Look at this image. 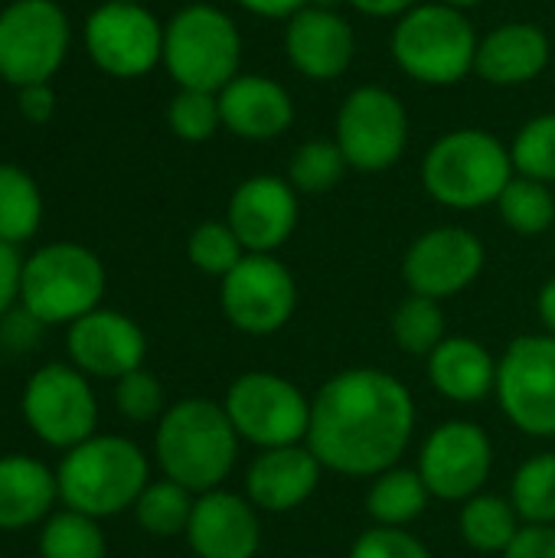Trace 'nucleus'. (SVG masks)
Returning a JSON list of instances; mask_svg holds the SVG:
<instances>
[{
    "instance_id": "nucleus-13",
    "label": "nucleus",
    "mask_w": 555,
    "mask_h": 558,
    "mask_svg": "<svg viewBox=\"0 0 555 558\" xmlns=\"http://www.w3.org/2000/svg\"><path fill=\"white\" fill-rule=\"evenodd\" d=\"M23 415L33 435L52 448H75L92 438L98 405L88 379L75 366L49 363L23 389Z\"/></svg>"
},
{
    "instance_id": "nucleus-6",
    "label": "nucleus",
    "mask_w": 555,
    "mask_h": 558,
    "mask_svg": "<svg viewBox=\"0 0 555 558\" xmlns=\"http://www.w3.org/2000/svg\"><path fill=\"white\" fill-rule=\"evenodd\" d=\"M242 62V36L229 13L209 3L180 10L164 29V65L180 88L222 92Z\"/></svg>"
},
{
    "instance_id": "nucleus-24",
    "label": "nucleus",
    "mask_w": 555,
    "mask_h": 558,
    "mask_svg": "<svg viewBox=\"0 0 555 558\" xmlns=\"http://www.w3.org/2000/svg\"><path fill=\"white\" fill-rule=\"evenodd\" d=\"M429 379L445 399L474 405L497 389V360L471 337H445L429 356Z\"/></svg>"
},
{
    "instance_id": "nucleus-29",
    "label": "nucleus",
    "mask_w": 555,
    "mask_h": 558,
    "mask_svg": "<svg viewBox=\"0 0 555 558\" xmlns=\"http://www.w3.org/2000/svg\"><path fill=\"white\" fill-rule=\"evenodd\" d=\"M193 507H196L193 494L164 477V481L144 487V494L134 504V517L144 533H150L157 539H173V536L186 533Z\"/></svg>"
},
{
    "instance_id": "nucleus-40",
    "label": "nucleus",
    "mask_w": 555,
    "mask_h": 558,
    "mask_svg": "<svg viewBox=\"0 0 555 558\" xmlns=\"http://www.w3.org/2000/svg\"><path fill=\"white\" fill-rule=\"evenodd\" d=\"M504 558H555V526H523Z\"/></svg>"
},
{
    "instance_id": "nucleus-18",
    "label": "nucleus",
    "mask_w": 555,
    "mask_h": 558,
    "mask_svg": "<svg viewBox=\"0 0 555 558\" xmlns=\"http://www.w3.org/2000/svg\"><path fill=\"white\" fill-rule=\"evenodd\" d=\"M69 356L79 373L98 379H121L141 369L147 340L144 330L118 311H92L69 327Z\"/></svg>"
},
{
    "instance_id": "nucleus-4",
    "label": "nucleus",
    "mask_w": 555,
    "mask_h": 558,
    "mask_svg": "<svg viewBox=\"0 0 555 558\" xmlns=\"http://www.w3.org/2000/svg\"><path fill=\"white\" fill-rule=\"evenodd\" d=\"M514 173L510 147L481 128L448 131L429 147L422 163L429 196L451 209H481L497 203Z\"/></svg>"
},
{
    "instance_id": "nucleus-23",
    "label": "nucleus",
    "mask_w": 555,
    "mask_h": 558,
    "mask_svg": "<svg viewBox=\"0 0 555 558\" xmlns=\"http://www.w3.org/2000/svg\"><path fill=\"white\" fill-rule=\"evenodd\" d=\"M550 36L533 23H504L478 43L474 72L491 85H523L546 72Z\"/></svg>"
},
{
    "instance_id": "nucleus-46",
    "label": "nucleus",
    "mask_w": 555,
    "mask_h": 558,
    "mask_svg": "<svg viewBox=\"0 0 555 558\" xmlns=\"http://www.w3.org/2000/svg\"><path fill=\"white\" fill-rule=\"evenodd\" d=\"M536 307H540V320H543L546 333H553V337H555V278H553V281H546V284H543V291H540V301H536Z\"/></svg>"
},
{
    "instance_id": "nucleus-35",
    "label": "nucleus",
    "mask_w": 555,
    "mask_h": 558,
    "mask_svg": "<svg viewBox=\"0 0 555 558\" xmlns=\"http://www.w3.org/2000/svg\"><path fill=\"white\" fill-rule=\"evenodd\" d=\"M510 157L520 177L555 183V114H540L527 121L514 137Z\"/></svg>"
},
{
    "instance_id": "nucleus-19",
    "label": "nucleus",
    "mask_w": 555,
    "mask_h": 558,
    "mask_svg": "<svg viewBox=\"0 0 555 558\" xmlns=\"http://www.w3.org/2000/svg\"><path fill=\"white\" fill-rule=\"evenodd\" d=\"M186 539L200 558H255L262 546L258 510L249 497L229 490L200 494L186 526Z\"/></svg>"
},
{
    "instance_id": "nucleus-26",
    "label": "nucleus",
    "mask_w": 555,
    "mask_h": 558,
    "mask_svg": "<svg viewBox=\"0 0 555 558\" xmlns=\"http://www.w3.org/2000/svg\"><path fill=\"white\" fill-rule=\"evenodd\" d=\"M429 487L419 471L409 468H389L373 477L366 494V513L376 520V526H399L406 530L429 510Z\"/></svg>"
},
{
    "instance_id": "nucleus-11",
    "label": "nucleus",
    "mask_w": 555,
    "mask_h": 558,
    "mask_svg": "<svg viewBox=\"0 0 555 558\" xmlns=\"http://www.w3.org/2000/svg\"><path fill=\"white\" fill-rule=\"evenodd\" d=\"M69 23L52 0H16L0 13V78L39 85L65 59Z\"/></svg>"
},
{
    "instance_id": "nucleus-7",
    "label": "nucleus",
    "mask_w": 555,
    "mask_h": 558,
    "mask_svg": "<svg viewBox=\"0 0 555 558\" xmlns=\"http://www.w3.org/2000/svg\"><path fill=\"white\" fill-rule=\"evenodd\" d=\"M105 268L95 252L75 242H56L23 262L20 301L39 324H75L98 311Z\"/></svg>"
},
{
    "instance_id": "nucleus-28",
    "label": "nucleus",
    "mask_w": 555,
    "mask_h": 558,
    "mask_svg": "<svg viewBox=\"0 0 555 558\" xmlns=\"http://www.w3.org/2000/svg\"><path fill=\"white\" fill-rule=\"evenodd\" d=\"M43 196L33 177L13 163H0V242L20 245L36 235Z\"/></svg>"
},
{
    "instance_id": "nucleus-21",
    "label": "nucleus",
    "mask_w": 555,
    "mask_h": 558,
    "mask_svg": "<svg viewBox=\"0 0 555 558\" xmlns=\"http://www.w3.org/2000/svg\"><path fill=\"white\" fill-rule=\"evenodd\" d=\"M321 471L324 468L307 445L268 448L245 474V497L258 513H291L314 497Z\"/></svg>"
},
{
    "instance_id": "nucleus-20",
    "label": "nucleus",
    "mask_w": 555,
    "mask_h": 558,
    "mask_svg": "<svg viewBox=\"0 0 555 558\" xmlns=\"http://www.w3.org/2000/svg\"><path fill=\"white\" fill-rule=\"evenodd\" d=\"M285 52L301 75L314 82H334L350 69L357 36L353 26L330 7H304L288 20Z\"/></svg>"
},
{
    "instance_id": "nucleus-42",
    "label": "nucleus",
    "mask_w": 555,
    "mask_h": 558,
    "mask_svg": "<svg viewBox=\"0 0 555 558\" xmlns=\"http://www.w3.org/2000/svg\"><path fill=\"white\" fill-rule=\"evenodd\" d=\"M39 327H46V324H39L26 307H20V311H13V314L3 317V340L13 350H29V343L36 340Z\"/></svg>"
},
{
    "instance_id": "nucleus-16",
    "label": "nucleus",
    "mask_w": 555,
    "mask_h": 558,
    "mask_svg": "<svg viewBox=\"0 0 555 558\" xmlns=\"http://www.w3.org/2000/svg\"><path fill=\"white\" fill-rule=\"evenodd\" d=\"M481 268L484 242L461 226H438L419 235L402 258V278L409 291L432 301L461 294L468 284L478 281Z\"/></svg>"
},
{
    "instance_id": "nucleus-30",
    "label": "nucleus",
    "mask_w": 555,
    "mask_h": 558,
    "mask_svg": "<svg viewBox=\"0 0 555 558\" xmlns=\"http://www.w3.org/2000/svg\"><path fill=\"white\" fill-rule=\"evenodd\" d=\"M510 504L523 526H555V454H536L514 474Z\"/></svg>"
},
{
    "instance_id": "nucleus-39",
    "label": "nucleus",
    "mask_w": 555,
    "mask_h": 558,
    "mask_svg": "<svg viewBox=\"0 0 555 558\" xmlns=\"http://www.w3.org/2000/svg\"><path fill=\"white\" fill-rule=\"evenodd\" d=\"M350 558H432V553L399 526H373L353 543Z\"/></svg>"
},
{
    "instance_id": "nucleus-45",
    "label": "nucleus",
    "mask_w": 555,
    "mask_h": 558,
    "mask_svg": "<svg viewBox=\"0 0 555 558\" xmlns=\"http://www.w3.org/2000/svg\"><path fill=\"white\" fill-rule=\"evenodd\" d=\"M350 3L366 16H402L412 7H419V0H350Z\"/></svg>"
},
{
    "instance_id": "nucleus-1",
    "label": "nucleus",
    "mask_w": 555,
    "mask_h": 558,
    "mask_svg": "<svg viewBox=\"0 0 555 558\" xmlns=\"http://www.w3.org/2000/svg\"><path fill=\"white\" fill-rule=\"evenodd\" d=\"M415 435L412 392L386 369H343L311 399L307 448L321 468L376 477L399 464Z\"/></svg>"
},
{
    "instance_id": "nucleus-43",
    "label": "nucleus",
    "mask_w": 555,
    "mask_h": 558,
    "mask_svg": "<svg viewBox=\"0 0 555 558\" xmlns=\"http://www.w3.org/2000/svg\"><path fill=\"white\" fill-rule=\"evenodd\" d=\"M52 108H56V95H52V88H49L46 82H39V85H23V88H20V111H23L33 124L49 121Z\"/></svg>"
},
{
    "instance_id": "nucleus-15",
    "label": "nucleus",
    "mask_w": 555,
    "mask_h": 558,
    "mask_svg": "<svg viewBox=\"0 0 555 558\" xmlns=\"http://www.w3.org/2000/svg\"><path fill=\"white\" fill-rule=\"evenodd\" d=\"M494 471V445L474 422L438 425L419 454V474L432 497L464 504L478 497Z\"/></svg>"
},
{
    "instance_id": "nucleus-25",
    "label": "nucleus",
    "mask_w": 555,
    "mask_h": 558,
    "mask_svg": "<svg viewBox=\"0 0 555 558\" xmlns=\"http://www.w3.org/2000/svg\"><path fill=\"white\" fill-rule=\"evenodd\" d=\"M59 497L56 474L33 458H0V530H26L39 523Z\"/></svg>"
},
{
    "instance_id": "nucleus-5",
    "label": "nucleus",
    "mask_w": 555,
    "mask_h": 558,
    "mask_svg": "<svg viewBox=\"0 0 555 558\" xmlns=\"http://www.w3.org/2000/svg\"><path fill=\"white\" fill-rule=\"evenodd\" d=\"M478 33L464 10L448 3H419L393 29L396 65L422 85H455L474 72Z\"/></svg>"
},
{
    "instance_id": "nucleus-9",
    "label": "nucleus",
    "mask_w": 555,
    "mask_h": 558,
    "mask_svg": "<svg viewBox=\"0 0 555 558\" xmlns=\"http://www.w3.org/2000/svg\"><path fill=\"white\" fill-rule=\"evenodd\" d=\"M497 399L504 415L533 438H555V337H517L497 363Z\"/></svg>"
},
{
    "instance_id": "nucleus-34",
    "label": "nucleus",
    "mask_w": 555,
    "mask_h": 558,
    "mask_svg": "<svg viewBox=\"0 0 555 558\" xmlns=\"http://www.w3.org/2000/svg\"><path fill=\"white\" fill-rule=\"evenodd\" d=\"M347 157L337 147V141H307L294 150L291 163H288V183L298 193H327L334 190L343 173H347Z\"/></svg>"
},
{
    "instance_id": "nucleus-8",
    "label": "nucleus",
    "mask_w": 555,
    "mask_h": 558,
    "mask_svg": "<svg viewBox=\"0 0 555 558\" xmlns=\"http://www.w3.org/2000/svg\"><path fill=\"white\" fill-rule=\"evenodd\" d=\"M239 438L255 448H288L307 441L311 399L278 373H242L222 402Z\"/></svg>"
},
{
    "instance_id": "nucleus-37",
    "label": "nucleus",
    "mask_w": 555,
    "mask_h": 558,
    "mask_svg": "<svg viewBox=\"0 0 555 558\" xmlns=\"http://www.w3.org/2000/svg\"><path fill=\"white\" fill-rule=\"evenodd\" d=\"M167 121L180 141L200 144L209 141L222 128L219 114V95L216 92H196V88H180L170 101Z\"/></svg>"
},
{
    "instance_id": "nucleus-31",
    "label": "nucleus",
    "mask_w": 555,
    "mask_h": 558,
    "mask_svg": "<svg viewBox=\"0 0 555 558\" xmlns=\"http://www.w3.org/2000/svg\"><path fill=\"white\" fill-rule=\"evenodd\" d=\"M389 327H393V340L409 356H425L429 360L445 343V311H442V301L412 294V298H406L396 307Z\"/></svg>"
},
{
    "instance_id": "nucleus-17",
    "label": "nucleus",
    "mask_w": 555,
    "mask_h": 558,
    "mask_svg": "<svg viewBox=\"0 0 555 558\" xmlns=\"http://www.w3.org/2000/svg\"><path fill=\"white\" fill-rule=\"evenodd\" d=\"M226 222L252 255H275L298 229V190L272 173L249 177L229 199Z\"/></svg>"
},
{
    "instance_id": "nucleus-27",
    "label": "nucleus",
    "mask_w": 555,
    "mask_h": 558,
    "mask_svg": "<svg viewBox=\"0 0 555 558\" xmlns=\"http://www.w3.org/2000/svg\"><path fill=\"white\" fill-rule=\"evenodd\" d=\"M458 530L471 549L504 556L510 549V543L517 539V533L523 530V520L510 500L494 497V494H478V497L464 500L461 517H458Z\"/></svg>"
},
{
    "instance_id": "nucleus-38",
    "label": "nucleus",
    "mask_w": 555,
    "mask_h": 558,
    "mask_svg": "<svg viewBox=\"0 0 555 558\" xmlns=\"http://www.w3.org/2000/svg\"><path fill=\"white\" fill-rule=\"evenodd\" d=\"M114 405L131 422H150V418H157V415L167 412L164 409V386L147 369H134V373H128V376L118 379Z\"/></svg>"
},
{
    "instance_id": "nucleus-2",
    "label": "nucleus",
    "mask_w": 555,
    "mask_h": 558,
    "mask_svg": "<svg viewBox=\"0 0 555 558\" xmlns=\"http://www.w3.org/2000/svg\"><path fill=\"white\" fill-rule=\"evenodd\" d=\"M154 451L167 481L190 494H209L232 474L239 435L222 405L209 399H183L160 415Z\"/></svg>"
},
{
    "instance_id": "nucleus-3",
    "label": "nucleus",
    "mask_w": 555,
    "mask_h": 558,
    "mask_svg": "<svg viewBox=\"0 0 555 558\" xmlns=\"http://www.w3.org/2000/svg\"><path fill=\"white\" fill-rule=\"evenodd\" d=\"M59 497L69 510L92 520L114 517L137 504L147 487L144 451L118 435H92L88 441L69 448L56 471Z\"/></svg>"
},
{
    "instance_id": "nucleus-22",
    "label": "nucleus",
    "mask_w": 555,
    "mask_h": 558,
    "mask_svg": "<svg viewBox=\"0 0 555 558\" xmlns=\"http://www.w3.org/2000/svg\"><path fill=\"white\" fill-rule=\"evenodd\" d=\"M222 128L245 141H275L294 121V101L281 82L265 75H236L219 92Z\"/></svg>"
},
{
    "instance_id": "nucleus-32",
    "label": "nucleus",
    "mask_w": 555,
    "mask_h": 558,
    "mask_svg": "<svg viewBox=\"0 0 555 558\" xmlns=\"http://www.w3.org/2000/svg\"><path fill=\"white\" fill-rule=\"evenodd\" d=\"M497 206L504 222L520 235H543L555 226V196L550 183L517 173L500 193Z\"/></svg>"
},
{
    "instance_id": "nucleus-41",
    "label": "nucleus",
    "mask_w": 555,
    "mask_h": 558,
    "mask_svg": "<svg viewBox=\"0 0 555 558\" xmlns=\"http://www.w3.org/2000/svg\"><path fill=\"white\" fill-rule=\"evenodd\" d=\"M20 278H23V262L16 255V245L0 242V317L20 298Z\"/></svg>"
},
{
    "instance_id": "nucleus-44",
    "label": "nucleus",
    "mask_w": 555,
    "mask_h": 558,
    "mask_svg": "<svg viewBox=\"0 0 555 558\" xmlns=\"http://www.w3.org/2000/svg\"><path fill=\"white\" fill-rule=\"evenodd\" d=\"M255 16H272V20H291L298 10L311 7V0H236Z\"/></svg>"
},
{
    "instance_id": "nucleus-33",
    "label": "nucleus",
    "mask_w": 555,
    "mask_h": 558,
    "mask_svg": "<svg viewBox=\"0 0 555 558\" xmlns=\"http://www.w3.org/2000/svg\"><path fill=\"white\" fill-rule=\"evenodd\" d=\"M39 556L43 558H105L108 546L98 530V520L65 510L56 513L43 536H39Z\"/></svg>"
},
{
    "instance_id": "nucleus-10",
    "label": "nucleus",
    "mask_w": 555,
    "mask_h": 558,
    "mask_svg": "<svg viewBox=\"0 0 555 558\" xmlns=\"http://www.w3.org/2000/svg\"><path fill=\"white\" fill-rule=\"evenodd\" d=\"M337 147L360 173L389 170L409 144V114L383 85H360L337 111Z\"/></svg>"
},
{
    "instance_id": "nucleus-14",
    "label": "nucleus",
    "mask_w": 555,
    "mask_h": 558,
    "mask_svg": "<svg viewBox=\"0 0 555 558\" xmlns=\"http://www.w3.org/2000/svg\"><path fill=\"white\" fill-rule=\"evenodd\" d=\"M85 46L108 75L137 78L164 59V29L137 0H108L88 16Z\"/></svg>"
},
{
    "instance_id": "nucleus-36",
    "label": "nucleus",
    "mask_w": 555,
    "mask_h": 558,
    "mask_svg": "<svg viewBox=\"0 0 555 558\" xmlns=\"http://www.w3.org/2000/svg\"><path fill=\"white\" fill-rule=\"evenodd\" d=\"M186 255L203 275L226 278L249 252L242 248V242L229 222H203L193 229V235L186 242Z\"/></svg>"
},
{
    "instance_id": "nucleus-12",
    "label": "nucleus",
    "mask_w": 555,
    "mask_h": 558,
    "mask_svg": "<svg viewBox=\"0 0 555 558\" xmlns=\"http://www.w3.org/2000/svg\"><path fill=\"white\" fill-rule=\"evenodd\" d=\"M222 314L249 337H272L288 327L298 307V284L275 255H245L222 278Z\"/></svg>"
},
{
    "instance_id": "nucleus-47",
    "label": "nucleus",
    "mask_w": 555,
    "mask_h": 558,
    "mask_svg": "<svg viewBox=\"0 0 555 558\" xmlns=\"http://www.w3.org/2000/svg\"><path fill=\"white\" fill-rule=\"evenodd\" d=\"M438 3H448V7H455V10H471V7H478L481 0H438Z\"/></svg>"
}]
</instances>
